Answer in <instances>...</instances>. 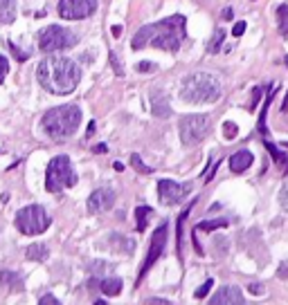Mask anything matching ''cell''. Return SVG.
<instances>
[{"instance_id": "13", "label": "cell", "mask_w": 288, "mask_h": 305, "mask_svg": "<svg viewBox=\"0 0 288 305\" xmlns=\"http://www.w3.org/2000/svg\"><path fill=\"white\" fill-rule=\"evenodd\" d=\"M207 305H246V301L236 285H223L221 290H216V294L210 298Z\"/></svg>"}, {"instance_id": "42", "label": "cell", "mask_w": 288, "mask_h": 305, "mask_svg": "<svg viewBox=\"0 0 288 305\" xmlns=\"http://www.w3.org/2000/svg\"><path fill=\"white\" fill-rule=\"evenodd\" d=\"M279 276H281V278H286V276H288V263H284V267L279 269Z\"/></svg>"}, {"instance_id": "3", "label": "cell", "mask_w": 288, "mask_h": 305, "mask_svg": "<svg viewBox=\"0 0 288 305\" xmlns=\"http://www.w3.org/2000/svg\"><path fill=\"white\" fill-rule=\"evenodd\" d=\"M79 126H81V108L77 104H65L50 108L41 119V128L48 137L56 139V142H65L68 137H72Z\"/></svg>"}, {"instance_id": "41", "label": "cell", "mask_w": 288, "mask_h": 305, "mask_svg": "<svg viewBox=\"0 0 288 305\" xmlns=\"http://www.w3.org/2000/svg\"><path fill=\"white\" fill-rule=\"evenodd\" d=\"M110 32H113V36H115V38H120V36H122V27H120V25H113V30H110Z\"/></svg>"}, {"instance_id": "29", "label": "cell", "mask_w": 288, "mask_h": 305, "mask_svg": "<svg viewBox=\"0 0 288 305\" xmlns=\"http://www.w3.org/2000/svg\"><path fill=\"white\" fill-rule=\"evenodd\" d=\"M236 135H239V126H236L234 121H225L223 123V137L225 139H234Z\"/></svg>"}, {"instance_id": "18", "label": "cell", "mask_w": 288, "mask_h": 305, "mask_svg": "<svg viewBox=\"0 0 288 305\" xmlns=\"http://www.w3.org/2000/svg\"><path fill=\"white\" fill-rule=\"evenodd\" d=\"M0 285L9 287L11 292H23L25 290V285H23V276L16 274V272H9V269L0 272Z\"/></svg>"}, {"instance_id": "6", "label": "cell", "mask_w": 288, "mask_h": 305, "mask_svg": "<svg viewBox=\"0 0 288 305\" xmlns=\"http://www.w3.org/2000/svg\"><path fill=\"white\" fill-rule=\"evenodd\" d=\"M16 229L20 231L23 236H41L50 229L52 224V218L45 211V207L41 205H27L23 207L18 213H16Z\"/></svg>"}, {"instance_id": "4", "label": "cell", "mask_w": 288, "mask_h": 305, "mask_svg": "<svg viewBox=\"0 0 288 305\" xmlns=\"http://www.w3.org/2000/svg\"><path fill=\"white\" fill-rule=\"evenodd\" d=\"M221 81L210 72H194L180 83V99L185 104H214L221 99Z\"/></svg>"}, {"instance_id": "33", "label": "cell", "mask_w": 288, "mask_h": 305, "mask_svg": "<svg viewBox=\"0 0 288 305\" xmlns=\"http://www.w3.org/2000/svg\"><path fill=\"white\" fill-rule=\"evenodd\" d=\"M7 74H9V61H7V56L0 54V86H3V81L7 79Z\"/></svg>"}, {"instance_id": "38", "label": "cell", "mask_w": 288, "mask_h": 305, "mask_svg": "<svg viewBox=\"0 0 288 305\" xmlns=\"http://www.w3.org/2000/svg\"><path fill=\"white\" fill-rule=\"evenodd\" d=\"M216 168H218V160H216V162H212V166L207 168V173H205V182H210V180L214 177V173H216Z\"/></svg>"}, {"instance_id": "23", "label": "cell", "mask_w": 288, "mask_h": 305, "mask_svg": "<svg viewBox=\"0 0 288 305\" xmlns=\"http://www.w3.org/2000/svg\"><path fill=\"white\" fill-rule=\"evenodd\" d=\"M151 216H153V209L146 207V205H140L138 209H135V229L138 231H144L146 224H149Z\"/></svg>"}, {"instance_id": "44", "label": "cell", "mask_w": 288, "mask_h": 305, "mask_svg": "<svg viewBox=\"0 0 288 305\" xmlns=\"http://www.w3.org/2000/svg\"><path fill=\"white\" fill-rule=\"evenodd\" d=\"M95 152H106V144H99V146H95Z\"/></svg>"}, {"instance_id": "36", "label": "cell", "mask_w": 288, "mask_h": 305, "mask_svg": "<svg viewBox=\"0 0 288 305\" xmlns=\"http://www.w3.org/2000/svg\"><path fill=\"white\" fill-rule=\"evenodd\" d=\"M38 305H61V303H59V298H54L52 294H45V296H41Z\"/></svg>"}, {"instance_id": "8", "label": "cell", "mask_w": 288, "mask_h": 305, "mask_svg": "<svg viewBox=\"0 0 288 305\" xmlns=\"http://www.w3.org/2000/svg\"><path fill=\"white\" fill-rule=\"evenodd\" d=\"M212 131V121L207 115H185L180 117L178 123V135L180 142L185 146H198L203 139L210 135Z\"/></svg>"}, {"instance_id": "24", "label": "cell", "mask_w": 288, "mask_h": 305, "mask_svg": "<svg viewBox=\"0 0 288 305\" xmlns=\"http://www.w3.org/2000/svg\"><path fill=\"white\" fill-rule=\"evenodd\" d=\"M228 227V220L218 218V220H203V222L196 224V231H214V229H225Z\"/></svg>"}, {"instance_id": "27", "label": "cell", "mask_w": 288, "mask_h": 305, "mask_svg": "<svg viewBox=\"0 0 288 305\" xmlns=\"http://www.w3.org/2000/svg\"><path fill=\"white\" fill-rule=\"evenodd\" d=\"M131 166H133L138 173H146V175H149V173H153V168H151V166H146V164H144L142 160H140V155H138V152H133V155H131Z\"/></svg>"}, {"instance_id": "7", "label": "cell", "mask_w": 288, "mask_h": 305, "mask_svg": "<svg viewBox=\"0 0 288 305\" xmlns=\"http://www.w3.org/2000/svg\"><path fill=\"white\" fill-rule=\"evenodd\" d=\"M79 43V36L72 34L70 30L61 25H48L38 32V49L45 54H56L61 49H68V47H75Z\"/></svg>"}, {"instance_id": "35", "label": "cell", "mask_w": 288, "mask_h": 305, "mask_svg": "<svg viewBox=\"0 0 288 305\" xmlns=\"http://www.w3.org/2000/svg\"><path fill=\"white\" fill-rule=\"evenodd\" d=\"M9 49H11V54H14V56H16V59H18V61H27V59H30V54H25V52H20V49H18V47H16V45H14V43H11V41H9Z\"/></svg>"}, {"instance_id": "31", "label": "cell", "mask_w": 288, "mask_h": 305, "mask_svg": "<svg viewBox=\"0 0 288 305\" xmlns=\"http://www.w3.org/2000/svg\"><path fill=\"white\" fill-rule=\"evenodd\" d=\"M212 287H214V278H207L205 283H203V285L198 287V290L194 292V296H196V298H205L207 294H210V290H212Z\"/></svg>"}, {"instance_id": "2", "label": "cell", "mask_w": 288, "mask_h": 305, "mask_svg": "<svg viewBox=\"0 0 288 305\" xmlns=\"http://www.w3.org/2000/svg\"><path fill=\"white\" fill-rule=\"evenodd\" d=\"M38 83L52 94H70L81 81V67L68 56L50 54L36 65Z\"/></svg>"}, {"instance_id": "45", "label": "cell", "mask_w": 288, "mask_h": 305, "mask_svg": "<svg viewBox=\"0 0 288 305\" xmlns=\"http://www.w3.org/2000/svg\"><path fill=\"white\" fill-rule=\"evenodd\" d=\"M281 112H288V94H286V99H284V106H281Z\"/></svg>"}, {"instance_id": "28", "label": "cell", "mask_w": 288, "mask_h": 305, "mask_svg": "<svg viewBox=\"0 0 288 305\" xmlns=\"http://www.w3.org/2000/svg\"><path fill=\"white\" fill-rule=\"evenodd\" d=\"M135 70H138L140 74H151V72L158 70V65L153 61H140V63H135Z\"/></svg>"}, {"instance_id": "15", "label": "cell", "mask_w": 288, "mask_h": 305, "mask_svg": "<svg viewBox=\"0 0 288 305\" xmlns=\"http://www.w3.org/2000/svg\"><path fill=\"white\" fill-rule=\"evenodd\" d=\"M252 162H255V155H252L250 150H236L232 157H230V171L232 173H243L248 168L252 166Z\"/></svg>"}, {"instance_id": "9", "label": "cell", "mask_w": 288, "mask_h": 305, "mask_svg": "<svg viewBox=\"0 0 288 305\" xmlns=\"http://www.w3.org/2000/svg\"><path fill=\"white\" fill-rule=\"evenodd\" d=\"M167 238H169V224L162 222L160 227H158L153 231V236H151V242H149V253H146L142 267H140V274H138V281H135V287H140V283H142V278L146 276V272H149L151 267L156 265L158 258L165 253V247H167Z\"/></svg>"}, {"instance_id": "30", "label": "cell", "mask_w": 288, "mask_h": 305, "mask_svg": "<svg viewBox=\"0 0 288 305\" xmlns=\"http://www.w3.org/2000/svg\"><path fill=\"white\" fill-rule=\"evenodd\" d=\"M263 92H266V88H263V86H257L255 90H252V99H250V106H248V108L255 110L259 106V101H261V97H263Z\"/></svg>"}, {"instance_id": "5", "label": "cell", "mask_w": 288, "mask_h": 305, "mask_svg": "<svg viewBox=\"0 0 288 305\" xmlns=\"http://www.w3.org/2000/svg\"><path fill=\"white\" fill-rule=\"evenodd\" d=\"M79 182L72 162L68 155H56L54 160H50L48 171H45V189L50 193H61L63 189H70Z\"/></svg>"}, {"instance_id": "16", "label": "cell", "mask_w": 288, "mask_h": 305, "mask_svg": "<svg viewBox=\"0 0 288 305\" xmlns=\"http://www.w3.org/2000/svg\"><path fill=\"white\" fill-rule=\"evenodd\" d=\"M263 144H266V150L270 152V157L275 160V164L279 166V171L284 173V175H288V155L279 150V146H275L273 142H270V137H268V139H263Z\"/></svg>"}, {"instance_id": "20", "label": "cell", "mask_w": 288, "mask_h": 305, "mask_svg": "<svg viewBox=\"0 0 288 305\" xmlns=\"http://www.w3.org/2000/svg\"><path fill=\"white\" fill-rule=\"evenodd\" d=\"M122 278H117V276H106V278H101V283H99V290L104 292L106 296H117L122 292Z\"/></svg>"}, {"instance_id": "43", "label": "cell", "mask_w": 288, "mask_h": 305, "mask_svg": "<svg viewBox=\"0 0 288 305\" xmlns=\"http://www.w3.org/2000/svg\"><path fill=\"white\" fill-rule=\"evenodd\" d=\"M93 133H95V123H93V121H90V126H88V131H86V135H88V139H90V137H93Z\"/></svg>"}, {"instance_id": "22", "label": "cell", "mask_w": 288, "mask_h": 305, "mask_svg": "<svg viewBox=\"0 0 288 305\" xmlns=\"http://www.w3.org/2000/svg\"><path fill=\"white\" fill-rule=\"evenodd\" d=\"M196 205V200L191 202L189 207H185V211L178 216V231H176V251H178V258H183V227H185V220L191 213V207Z\"/></svg>"}, {"instance_id": "26", "label": "cell", "mask_w": 288, "mask_h": 305, "mask_svg": "<svg viewBox=\"0 0 288 305\" xmlns=\"http://www.w3.org/2000/svg\"><path fill=\"white\" fill-rule=\"evenodd\" d=\"M223 41H225V30H216V32H214V36L210 38V43H207V52L216 54L218 49L223 47Z\"/></svg>"}, {"instance_id": "19", "label": "cell", "mask_w": 288, "mask_h": 305, "mask_svg": "<svg viewBox=\"0 0 288 305\" xmlns=\"http://www.w3.org/2000/svg\"><path fill=\"white\" fill-rule=\"evenodd\" d=\"M25 256L27 261H34V263H45L50 258V249L48 245H43V242H34L25 249Z\"/></svg>"}, {"instance_id": "39", "label": "cell", "mask_w": 288, "mask_h": 305, "mask_svg": "<svg viewBox=\"0 0 288 305\" xmlns=\"http://www.w3.org/2000/svg\"><path fill=\"white\" fill-rule=\"evenodd\" d=\"M221 18H223V20H232V18H234L232 7H225V9H223V14H221Z\"/></svg>"}, {"instance_id": "34", "label": "cell", "mask_w": 288, "mask_h": 305, "mask_svg": "<svg viewBox=\"0 0 288 305\" xmlns=\"http://www.w3.org/2000/svg\"><path fill=\"white\" fill-rule=\"evenodd\" d=\"M279 205L284 207V211L288 213V177H286V182H284V186H281V191H279Z\"/></svg>"}, {"instance_id": "17", "label": "cell", "mask_w": 288, "mask_h": 305, "mask_svg": "<svg viewBox=\"0 0 288 305\" xmlns=\"http://www.w3.org/2000/svg\"><path fill=\"white\" fill-rule=\"evenodd\" d=\"M108 242L113 249L122 251V253H133L135 251V240L133 238H126V236L122 234H110L108 236Z\"/></svg>"}, {"instance_id": "14", "label": "cell", "mask_w": 288, "mask_h": 305, "mask_svg": "<svg viewBox=\"0 0 288 305\" xmlns=\"http://www.w3.org/2000/svg\"><path fill=\"white\" fill-rule=\"evenodd\" d=\"M151 112H153V117H158V119H167V117H171L169 99L162 92H158V90L151 92Z\"/></svg>"}, {"instance_id": "1", "label": "cell", "mask_w": 288, "mask_h": 305, "mask_svg": "<svg viewBox=\"0 0 288 305\" xmlns=\"http://www.w3.org/2000/svg\"><path fill=\"white\" fill-rule=\"evenodd\" d=\"M185 27H187V18L183 14H173L167 16V18L151 22V25H144L135 32L131 47L135 52L144 47H156V49H165V52H178L180 45L185 41Z\"/></svg>"}, {"instance_id": "25", "label": "cell", "mask_w": 288, "mask_h": 305, "mask_svg": "<svg viewBox=\"0 0 288 305\" xmlns=\"http://www.w3.org/2000/svg\"><path fill=\"white\" fill-rule=\"evenodd\" d=\"M277 27L281 36H288V5H279L277 7Z\"/></svg>"}, {"instance_id": "40", "label": "cell", "mask_w": 288, "mask_h": 305, "mask_svg": "<svg viewBox=\"0 0 288 305\" xmlns=\"http://www.w3.org/2000/svg\"><path fill=\"white\" fill-rule=\"evenodd\" d=\"M248 290H250L252 294H261V292H263V285H259V283H250V287H248Z\"/></svg>"}, {"instance_id": "10", "label": "cell", "mask_w": 288, "mask_h": 305, "mask_svg": "<svg viewBox=\"0 0 288 305\" xmlns=\"http://www.w3.org/2000/svg\"><path fill=\"white\" fill-rule=\"evenodd\" d=\"M99 3L97 0H59V16L63 20H83L97 11Z\"/></svg>"}, {"instance_id": "21", "label": "cell", "mask_w": 288, "mask_h": 305, "mask_svg": "<svg viewBox=\"0 0 288 305\" xmlns=\"http://www.w3.org/2000/svg\"><path fill=\"white\" fill-rule=\"evenodd\" d=\"M16 20V0H0V25Z\"/></svg>"}, {"instance_id": "32", "label": "cell", "mask_w": 288, "mask_h": 305, "mask_svg": "<svg viewBox=\"0 0 288 305\" xmlns=\"http://www.w3.org/2000/svg\"><path fill=\"white\" fill-rule=\"evenodd\" d=\"M108 61H110V67H113V72H115L117 77H124V70H122L120 61H117V54H115V52H108Z\"/></svg>"}, {"instance_id": "46", "label": "cell", "mask_w": 288, "mask_h": 305, "mask_svg": "<svg viewBox=\"0 0 288 305\" xmlns=\"http://www.w3.org/2000/svg\"><path fill=\"white\" fill-rule=\"evenodd\" d=\"M284 146H286V148H288V142H286V144H284Z\"/></svg>"}, {"instance_id": "12", "label": "cell", "mask_w": 288, "mask_h": 305, "mask_svg": "<svg viewBox=\"0 0 288 305\" xmlns=\"http://www.w3.org/2000/svg\"><path fill=\"white\" fill-rule=\"evenodd\" d=\"M115 191L113 189H106V186H101V189L93 191L86 202L88 207V213H93V216H99V213L108 211V209H113V205H115Z\"/></svg>"}, {"instance_id": "37", "label": "cell", "mask_w": 288, "mask_h": 305, "mask_svg": "<svg viewBox=\"0 0 288 305\" xmlns=\"http://www.w3.org/2000/svg\"><path fill=\"white\" fill-rule=\"evenodd\" d=\"M246 22L243 20H239V22H234V27H232V34L234 36H243V32H246Z\"/></svg>"}, {"instance_id": "11", "label": "cell", "mask_w": 288, "mask_h": 305, "mask_svg": "<svg viewBox=\"0 0 288 305\" xmlns=\"http://www.w3.org/2000/svg\"><path fill=\"white\" fill-rule=\"evenodd\" d=\"M189 193H191L189 182L178 184V182H173V180H160V182H158V200H160L165 207L180 205Z\"/></svg>"}]
</instances>
